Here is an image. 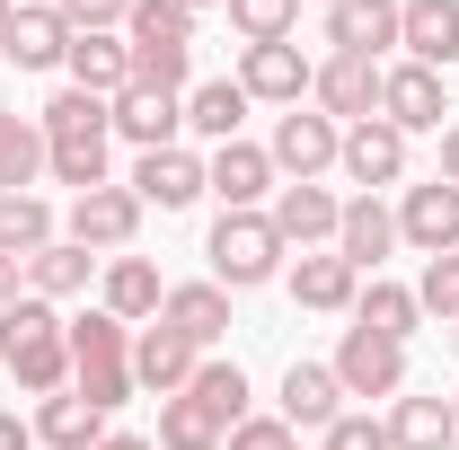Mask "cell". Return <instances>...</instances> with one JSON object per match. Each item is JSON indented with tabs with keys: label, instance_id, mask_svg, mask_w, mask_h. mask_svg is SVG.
Listing matches in <instances>:
<instances>
[{
	"label": "cell",
	"instance_id": "60d3db41",
	"mask_svg": "<svg viewBox=\"0 0 459 450\" xmlns=\"http://www.w3.org/2000/svg\"><path fill=\"white\" fill-rule=\"evenodd\" d=\"M221 450H300V433H291L283 415H247V424H230Z\"/></svg>",
	"mask_w": 459,
	"mask_h": 450
},
{
	"label": "cell",
	"instance_id": "f35d334b",
	"mask_svg": "<svg viewBox=\"0 0 459 450\" xmlns=\"http://www.w3.org/2000/svg\"><path fill=\"white\" fill-rule=\"evenodd\" d=\"M415 300H424L442 327H459V256H424V282H415Z\"/></svg>",
	"mask_w": 459,
	"mask_h": 450
},
{
	"label": "cell",
	"instance_id": "816d5d0a",
	"mask_svg": "<svg viewBox=\"0 0 459 450\" xmlns=\"http://www.w3.org/2000/svg\"><path fill=\"white\" fill-rule=\"evenodd\" d=\"M451 415H459V397H451Z\"/></svg>",
	"mask_w": 459,
	"mask_h": 450
},
{
	"label": "cell",
	"instance_id": "7a4b0ae2",
	"mask_svg": "<svg viewBox=\"0 0 459 450\" xmlns=\"http://www.w3.org/2000/svg\"><path fill=\"white\" fill-rule=\"evenodd\" d=\"M71 389L89 397V406H107V415L133 397V327L115 309L71 318Z\"/></svg>",
	"mask_w": 459,
	"mask_h": 450
},
{
	"label": "cell",
	"instance_id": "b9f144b4",
	"mask_svg": "<svg viewBox=\"0 0 459 450\" xmlns=\"http://www.w3.org/2000/svg\"><path fill=\"white\" fill-rule=\"evenodd\" d=\"M62 18H71V36H89V27H124L133 18V0H54Z\"/></svg>",
	"mask_w": 459,
	"mask_h": 450
},
{
	"label": "cell",
	"instance_id": "d6a6232c",
	"mask_svg": "<svg viewBox=\"0 0 459 450\" xmlns=\"http://www.w3.org/2000/svg\"><path fill=\"white\" fill-rule=\"evenodd\" d=\"M230 442V424L204 406V397H160V450H221Z\"/></svg>",
	"mask_w": 459,
	"mask_h": 450
},
{
	"label": "cell",
	"instance_id": "db71d44e",
	"mask_svg": "<svg viewBox=\"0 0 459 450\" xmlns=\"http://www.w3.org/2000/svg\"><path fill=\"white\" fill-rule=\"evenodd\" d=\"M451 450H459V442H451Z\"/></svg>",
	"mask_w": 459,
	"mask_h": 450
},
{
	"label": "cell",
	"instance_id": "4fadbf2b",
	"mask_svg": "<svg viewBox=\"0 0 459 450\" xmlns=\"http://www.w3.org/2000/svg\"><path fill=\"white\" fill-rule=\"evenodd\" d=\"M107 124L133 142V151H169L177 133H186V98H177V89H142V80H133V89L107 107Z\"/></svg>",
	"mask_w": 459,
	"mask_h": 450
},
{
	"label": "cell",
	"instance_id": "7402d4cb",
	"mask_svg": "<svg viewBox=\"0 0 459 450\" xmlns=\"http://www.w3.org/2000/svg\"><path fill=\"white\" fill-rule=\"evenodd\" d=\"M389 247H398V212H389L380 195H353V203H344V221H336V256L353 265V274H371Z\"/></svg>",
	"mask_w": 459,
	"mask_h": 450
},
{
	"label": "cell",
	"instance_id": "7c38bea8",
	"mask_svg": "<svg viewBox=\"0 0 459 450\" xmlns=\"http://www.w3.org/2000/svg\"><path fill=\"white\" fill-rule=\"evenodd\" d=\"M265 221H274V238H283V247H300V256H309V247H336L344 203L327 195V186H274V212H265Z\"/></svg>",
	"mask_w": 459,
	"mask_h": 450
},
{
	"label": "cell",
	"instance_id": "e0dca14e",
	"mask_svg": "<svg viewBox=\"0 0 459 450\" xmlns=\"http://www.w3.org/2000/svg\"><path fill=\"white\" fill-rule=\"evenodd\" d=\"M62 71H71V89H89V98H107V107L133 89V54H124V36H115V27H89V36H71Z\"/></svg>",
	"mask_w": 459,
	"mask_h": 450
},
{
	"label": "cell",
	"instance_id": "f907efd6",
	"mask_svg": "<svg viewBox=\"0 0 459 450\" xmlns=\"http://www.w3.org/2000/svg\"><path fill=\"white\" fill-rule=\"evenodd\" d=\"M451 353H459V327H451Z\"/></svg>",
	"mask_w": 459,
	"mask_h": 450
},
{
	"label": "cell",
	"instance_id": "ffe728a7",
	"mask_svg": "<svg viewBox=\"0 0 459 450\" xmlns=\"http://www.w3.org/2000/svg\"><path fill=\"white\" fill-rule=\"evenodd\" d=\"M133 195H142V212L160 203V212H186L195 195H204V160L169 142V151H142V169H133Z\"/></svg>",
	"mask_w": 459,
	"mask_h": 450
},
{
	"label": "cell",
	"instance_id": "5bb4252c",
	"mask_svg": "<svg viewBox=\"0 0 459 450\" xmlns=\"http://www.w3.org/2000/svg\"><path fill=\"white\" fill-rule=\"evenodd\" d=\"M398 238L406 247H424V256H459V186H406L398 203Z\"/></svg>",
	"mask_w": 459,
	"mask_h": 450
},
{
	"label": "cell",
	"instance_id": "bcb514c9",
	"mask_svg": "<svg viewBox=\"0 0 459 450\" xmlns=\"http://www.w3.org/2000/svg\"><path fill=\"white\" fill-rule=\"evenodd\" d=\"M98 450H160V442H142V433H107Z\"/></svg>",
	"mask_w": 459,
	"mask_h": 450
},
{
	"label": "cell",
	"instance_id": "603a6c76",
	"mask_svg": "<svg viewBox=\"0 0 459 450\" xmlns=\"http://www.w3.org/2000/svg\"><path fill=\"white\" fill-rule=\"evenodd\" d=\"M291 300H300V309H318V318H336V309L362 300V274L344 265L336 247H309V256L291 265Z\"/></svg>",
	"mask_w": 459,
	"mask_h": 450
},
{
	"label": "cell",
	"instance_id": "4316f807",
	"mask_svg": "<svg viewBox=\"0 0 459 450\" xmlns=\"http://www.w3.org/2000/svg\"><path fill=\"white\" fill-rule=\"evenodd\" d=\"M389 450H451L459 442V415L451 397H389Z\"/></svg>",
	"mask_w": 459,
	"mask_h": 450
},
{
	"label": "cell",
	"instance_id": "e575fe53",
	"mask_svg": "<svg viewBox=\"0 0 459 450\" xmlns=\"http://www.w3.org/2000/svg\"><path fill=\"white\" fill-rule=\"evenodd\" d=\"M45 142H107L115 124H107V98H89V89H54L45 98Z\"/></svg>",
	"mask_w": 459,
	"mask_h": 450
},
{
	"label": "cell",
	"instance_id": "6da1fadb",
	"mask_svg": "<svg viewBox=\"0 0 459 450\" xmlns=\"http://www.w3.org/2000/svg\"><path fill=\"white\" fill-rule=\"evenodd\" d=\"M0 371H9L27 397L71 389V318H54V300L27 291L18 309H0Z\"/></svg>",
	"mask_w": 459,
	"mask_h": 450
},
{
	"label": "cell",
	"instance_id": "8d00e7d4",
	"mask_svg": "<svg viewBox=\"0 0 459 450\" xmlns=\"http://www.w3.org/2000/svg\"><path fill=\"white\" fill-rule=\"evenodd\" d=\"M186 397H204L221 424H247V371H238V362H212V353H204V371L186 380Z\"/></svg>",
	"mask_w": 459,
	"mask_h": 450
},
{
	"label": "cell",
	"instance_id": "2e32d148",
	"mask_svg": "<svg viewBox=\"0 0 459 450\" xmlns=\"http://www.w3.org/2000/svg\"><path fill=\"white\" fill-rule=\"evenodd\" d=\"M195 371H204V353H195V344L177 336L169 318H151V327L133 336V380H142L151 397H177L186 380H195Z\"/></svg>",
	"mask_w": 459,
	"mask_h": 450
},
{
	"label": "cell",
	"instance_id": "7bdbcfd3",
	"mask_svg": "<svg viewBox=\"0 0 459 450\" xmlns=\"http://www.w3.org/2000/svg\"><path fill=\"white\" fill-rule=\"evenodd\" d=\"M0 450H36V424H18L9 406H0Z\"/></svg>",
	"mask_w": 459,
	"mask_h": 450
},
{
	"label": "cell",
	"instance_id": "83f0119b",
	"mask_svg": "<svg viewBox=\"0 0 459 450\" xmlns=\"http://www.w3.org/2000/svg\"><path fill=\"white\" fill-rule=\"evenodd\" d=\"M160 300H169V282H160L151 256H107V309L124 318V327H151Z\"/></svg>",
	"mask_w": 459,
	"mask_h": 450
},
{
	"label": "cell",
	"instance_id": "9a60e30c",
	"mask_svg": "<svg viewBox=\"0 0 459 450\" xmlns=\"http://www.w3.org/2000/svg\"><path fill=\"white\" fill-rule=\"evenodd\" d=\"M336 169L353 177L362 195L398 186V177H406V133H398V124H380V115H371V124H353V133H344V151H336Z\"/></svg>",
	"mask_w": 459,
	"mask_h": 450
},
{
	"label": "cell",
	"instance_id": "ba28073f",
	"mask_svg": "<svg viewBox=\"0 0 459 450\" xmlns=\"http://www.w3.org/2000/svg\"><path fill=\"white\" fill-rule=\"evenodd\" d=\"M380 62H362V54H327L318 62V80H309V98H318V115H336V124H371L380 115Z\"/></svg>",
	"mask_w": 459,
	"mask_h": 450
},
{
	"label": "cell",
	"instance_id": "30bf717a",
	"mask_svg": "<svg viewBox=\"0 0 459 450\" xmlns=\"http://www.w3.org/2000/svg\"><path fill=\"white\" fill-rule=\"evenodd\" d=\"M309 80H318V62L300 54V45H247V54H238V89L265 98V107H300Z\"/></svg>",
	"mask_w": 459,
	"mask_h": 450
},
{
	"label": "cell",
	"instance_id": "277c9868",
	"mask_svg": "<svg viewBox=\"0 0 459 450\" xmlns=\"http://www.w3.org/2000/svg\"><path fill=\"white\" fill-rule=\"evenodd\" d=\"M204 256H212V282L221 291H256V282L283 274V238H274V221L265 212H221L212 221V238H204Z\"/></svg>",
	"mask_w": 459,
	"mask_h": 450
},
{
	"label": "cell",
	"instance_id": "5b68a950",
	"mask_svg": "<svg viewBox=\"0 0 459 450\" xmlns=\"http://www.w3.org/2000/svg\"><path fill=\"white\" fill-rule=\"evenodd\" d=\"M336 151H344V124L318 115V107H291L283 124H274V142H265V160H274L291 186H318V177L336 169Z\"/></svg>",
	"mask_w": 459,
	"mask_h": 450
},
{
	"label": "cell",
	"instance_id": "ac0fdd59",
	"mask_svg": "<svg viewBox=\"0 0 459 450\" xmlns=\"http://www.w3.org/2000/svg\"><path fill=\"white\" fill-rule=\"evenodd\" d=\"M398 45L424 71H451L459 62V0H398Z\"/></svg>",
	"mask_w": 459,
	"mask_h": 450
},
{
	"label": "cell",
	"instance_id": "52a82bcc",
	"mask_svg": "<svg viewBox=\"0 0 459 450\" xmlns=\"http://www.w3.org/2000/svg\"><path fill=\"white\" fill-rule=\"evenodd\" d=\"M327 371H336L344 397H406V344L371 336V327H344V344H336Z\"/></svg>",
	"mask_w": 459,
	"mask_h": 450
},
{
	"label": "cell",
	"instance_id": "74e56055",
	"mask_svg": "<svg viewBox=\"0 0 459 450\" xmlns=\"http://www.w3.org/2000/svg\"><path fill=\"white\" fill-rule=\"evenodd\" d=\"M221 9L247 45H291V18H300V0H221Z\"/></svg>",
	"mask_w": 459,
	"mask_h": 450
},
{
	"label": "cell",
	"instance_id": "681fc988",
	"mask_svg": "<svg viewBox=\"0 0 459 450\" xmlns=\"http://www.w3.org/2000/svg\"><path fill=\"white\" fill-rule=\"evenodd\" d=\"M9 9H18V0H0V18H9Z\"/></svg>",
	"mask_w": 459,
	"mask_h": 450
},
{
	"label": "cell",
	"instance_id": "f546056e",
	"mask_svg": "<svg viewBox=\"0 0 459 450\" xmlns=\"http://www.w3.org/2000/svg\"><path fill=\"white\" fill-rule=\"evenodd\" d=\"M36 177H45V124L0 107V195H36Z\"/></svg>",
	"mask_w": 459,
	"mask_h": 450
},
{
	"label": "cell",
	"instance_id": "484cf974",
	"mask_svg": "<svg viewBox=\"0 0 459 450\" xmlns=\"http://www.w3.org/2000/svg\"><path fill=\"white\" fill-rule=\"evenodd\" d=\"M36 442L45 450H98L107 442V406H89L80 389H54L36 406Z\"/></svg>",
	"mask_w": 459,
	"mask_h": 450
},
{
	"label": "cell",
	"instance_id": "7dc6e473",
	"mask_svg": "<svg viewBox=\"0 0 459 450\" xmlns=\"http://www.w3.org/2000/svg\"><path fill=\"white\" fill-rule=\"evenodd\" d=\"M177 9H186V18H204V9H221V0H177Z\"/></svg>",
	"mask_w": 459,
	"mask_h": 450
},
{
	"label": "cell",
	"instance_id": "836d02e7",
	"mask_svg": "<svg viewBox=\"0 0 459 450\" xmlns=\"http://www.w3.org/2000/svg\"><path fill=\"white\" fill-rule=\"evenodd\" d=\"M62 229H54V203L45 195H0V256H36V247H54Z\"/></svg>",
	"mask_w": 459,
	"mask_h": 450
},
{
	"label": "cell",
	"instance_id": "ee69618b",
	"mask_svg": "<svg viewBox=\"0 0 459 450\" xmlns=\"http://www.w3.org/2000/svg\"><path fill=\"white\" fill-rule=\"evenodd\" d=\"M18 274H27V265H18V256H0V309H18V300H27V291H18Z\"/></svg>",
	"mask_w": 459,
	"mask_h": 450
},
{
	"label": "cell",
	"instance_id": "d590c367",
	"mask_svg": "<svg viewBox=\"0 0 459 450\" xmlns=\"http://www.w3.org/2000/svg\"><path fill=\"white\" fill-rule=\"evenodd\" d=\"M45 177H54V186H71V195L115 186V177H107V142H45Z\"/></svg>",
	"mask_w": 459,
	"mask_h": 450
},
{
	"label": "cell",
	"instance_id": "8fae6325",
	"mask_svg": "<svg viewBox=\"0 0 459 450\" xmlns=\"http://www.w3.org/2000/svg\"><path fill=\"white\" fill-rule=\"evenodd\" d=\"M204 195H221V212H256V203L274 195V160H265L256 142H221V151L204 160Z\"/></svg>",
	"mask_w": 459,
	"mask_h": 450
},
{
	"label": "cell",
	"instance_id": "c3c4849f",
	"mask_svg": "<svg viewBox=\"0 0 459 450\" xmlns=\"http://www.w3.org/2000/svg\"><path fill=\"white\" fill-rule=\"evenodd\" d=\"M0 62H9V18H0Z\"/></svg>",
	"mask_w": 459,
	"mask_h": 450
},
{
	"label": "cell",
	"instance_id": "1f68e13d",
	"mask_svg": "<svg viewBox=\"0 0 459 450\" xmlns=\"http://www.w3.org/2000/svg\"><path fill=\"white\" fill-rule=\"evenodd\" d=\"M89 274H98V256L71 247V238H54V247L27 256V291H36V300H71V291H89Z\"/></svg>",
	"mask_w": 459,
	"mask_h": 450
},
{
	"label": "cell",
	"instance_id": "ab89813d",
	"mask_svg": "<svg viewBox=\"0 0 459 450\" xmlns=\"http://www.w3.org/2000/svg\"><path fill=\"white\" fill-rule=\"evenodd\" d=\"M318 450H389V424H380V415H336V424L318 433Z\"/></svg>",
	"mask_w": 459,
	"mask_h": 450
},
{
	"label": "cell",
	"instance_id": "d6986e66",
	"mask_svg": "<svg viewBox=\"0 0 459 450\" xmlns=\"http://www.w3.org/2000/svg\"><path fill=\"white\" fill-rule=\"evenodd\" d=\"M62 54H71V18L54 0H18L9 9V62L18 71H62Z\"/></svg>",
	"mask_w": 459,
	"mask_h": 450
},
{
	"label": "cell",
	"instance_id": "d4e9b609",
	"mask_svg": "<svg viewBox=\"0 0 459 450\" xmlns=\"http://www.w3.org/2000/svg\"><path fill=\"white\" fill-rule=\"evenodd\" d=\"M160 318H169L195 353H212V344H221V327H230V291H221V282H177L169 300H160Z\"/></svg>",
	"mask_w": 459,
	"mask_h": 450
},
{
	"label": "cell",
	"instance_id": "8992f818",
	"mask_svg": "<svg viewBox=\"0 0 459 450\" xmlns=\"http://www.w3.org/2000/svg\"><path fill=\"white\" fill-rule=\"evenodd\" d=\"M133 229H142V195L133 186H89V195H71V221H62V238L71 247H107V256H124L133 247Z\"/></svg>",
	"mask_w": 459,
	"mask_h": 450
},
{
	"label": "cell",
	"instance_id": "f5cc1de1",
	"mask_svg": "<svg viewBox=\"0 0 459 450\" xmlns=\"http://www.w3.org/2000/svg\"><path fill=\"white\" fill-rule=\"evenodd\" d=\"M327 9H336V0H327Z\"/></svg>",
	"mask_w": 459,
	"mask_h": 450
},
{
	"label": "cell",
	"instance_id": "f6af8a7d",
	"mask_svg": "<svg viewBox=\"0 0 459 450\" xmlns=\"http://www.w3.org/2000/svg\"><path fill=\"white\" fill-rule=\"evenodd\" d=\"M442 186H459V124H442Z\"/></svg>",
	"mask_w": 459,
	"mask_h": 450
},
{
	"label": "cell",
	"instance_id": "9c48e42d",
	"mask_svg": "<svg viewBox=\"0 0 459 450\" xmlns=\"http://www.w3.org/2000/svg\"><path fill=\"white\" fill-rule=\"evenodd\" d=\"M442 115H451V89H442V71H424V62H398V71L380 80V124H398V133H442Z\"/></svg>",
	"mask_w": 459,
	"mask_h": 450
},
{
	"label": "cell",
	"instance_id": "44dd1931",
	"mask_svg": "<svg viewBox=\"0 0 459 450\" xmlns=\"http://www.w3.org/2000/svg\"><path fill=\"white\" fill-rule=\"evenodd\" d=\"M327 45L380 62L389 45H398V0H336V9H327Z\"/></svg>",
	"mask_w": 459,
	"mask_h": 450
},
{
	"label": "cell",
	"instance_id": "f1b7e54d",
	"mask_svg": "<svg viewBox=\"0 0 459 450\" xmlns=\"http://www.w3.org/2000/svg\"><path fill=\"white\" fill-rule=\"evenodd\" d=\"M247 107H256V98H247L238 80H195V89H186V124H195V133H204L212 151H221V142H238Z\"/></svg>",
	"mask_w": 459,
	"mask_h": 450
},
{
	"label": "cell",
	"instance_id": "3957f363",
	"mask_svg": "<svg viewBox=\"0 0 459 450\" xmlns=\"http://www.w3.org/2000/svg\"><path fill=\"white\" fill-rule=\"evenodd\" d=\"M124 54H133V80L142 89H186V71H195V18L177 0H133Z\"/></svg>",
	"mask_w": 459,
	"mask_h": 450
},
{
	"label": "cell",
	"instance_id": "cb8c5ba5",
	"mask_svg": "<svg viewBox=\"0 0 459 450\" xmlns=\"http://www.w3.org/2000/svg\"><path fill=\"white\" fill-rule=\"evenodd\" d=\"M336 415H344L336 371H327V362H291V371H283V424H291V433H327Z\"/></svg>",
	"mask_w": 459,
	"mask_h": 450
},
{
	"label": "cell",
	"instance_id": "4dcf8cb0",
	"mask_svg": "<svg viewBox=\"0 0 459 450\" xmlns=\"http://www.w3.org/2000/svg\"><path fill=\"white\" fill-rule=\"evenodd\" d=\"M415 318H424V300L406 291V282H362V300H353V327H371V336H389V344H406L415 336Z\"/></svg>",
	"mask_w": 459,
	"mask_h": 450
}]
</instances>
